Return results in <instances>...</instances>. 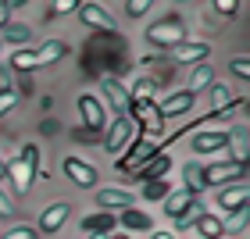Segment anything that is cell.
<instances>
[{
  "instance_id": "6da1fadb",
  "label": "cell",
  "mask_w": 250,
  "mask_h": 239,
  "mask_svg": "<svg viewBox=\"0 0 250 239\" xmlns=\"http://www.w3.org/2000/svg\"><path fill=\"white\" fill-rule=\"evenodd\" d=\"M36 161H40V150L36 146H21V150L11 157V161H4V168H7V179H11V189L18 193V197H25L29 193V186L36 182Z\"/></svg>"
},
{
  "instance_id": "7a4b0ae2",
  "label": "cell",
  "mask_w": 250,
  "mask_h": 239,
  "mask_svg": "<svg viewBox=\"0 0 250 239\" xmlns=\"http://www.w3.org/2000/svg\"><path fill=\"white\" fill-rule=\"evenodd\" d=\"M183 36H186V32H183V21H179V18H165V21H157V25L146 29V40H150V47H157V50L179 47Z\"/></svg>"
},
{
  "instance_id": "3957f363",
  "label": "cell",
  "mask_w": 250,
  "mask_h": 239,
  "mask_svg": "<svg viewBox=\"0 0 250 239\" xmlns=\"http://www.w3.org/2000/svg\"><path fill=\"white\" fill-rule=\"evenodd\" d=\"M200 179H204V186L225 189V186H232V182H243L247 179V168L243 164H232V161H222V164H208Z\"/></svg>"
},
{
  "instance_id": "277c9868",
  "label": "cell",
  "mask_w": 250,
  "mask_h": 239,
  "mask_svg": "<svg viewBox=\"0 0 250 239\" xmlns=\"http://www.w3.org/2000/svg\"><path fill=\"white\" fill-rule=\"evenodd\" d=\"M157 154H161V150H157V143L143 136V139H136V143H132V150H129V154H122V157H118V168H122V172H129V175H136V172H140V168L150 161V157H157Z\"/></svg>"
},
{
  "instance_id": "5b68a950",
  "label": "cell",
  "mask_w": 250,
  "mask_h": 239,
  "mask_svg": "<svg viewBox=\"0 0 250 239\" xmlns=\"http://www.w3.org/2000/svg\"><path fill=\"white\" fill-rule=\"evenodd\" d=\"M200 207V197H197V193H189V189H172V193H168V197H165V214H168V218H186V214L189 211H197Z\"/></svg>"
},
{
  "instance_id": "8992f818",
  "label": "cell",
  "mask_w": 250,
  "mask_h": 239,
  "mask_svg": "<svg viewBox=\"0 0 250 239\" xmlns=\"http://www.w3.org/2000/svg\"><path fill=\"white\" fill-rule=\"evenodd\" d=\"M129 121H143V129L146 132H161V125H165V118H161V111H157V104L154 100H129Z\"/></svg>"
},
{
  "instance_id": "52a82bcc",
  "label": "cell",
  "mask_w": 250,
  "mask_h": 239,
  "mask_svg": "<svg viewBox=\"0 0 250 239\" xmlns=\"http://www.w3.org/2000/svg\"><path fill=\"white\" fill-rule=\"evenodd\" d=\"M79 115H83L86 129H93V132L107 129V115H104V107H100V100H97V97H89V93L79 97Z\"/></svg>"
},
{
  "instance_id": "ba28073f",
  "label": "cell",
  "mask_w": 250,
  "mask_h": 239,
  "mask_svg": "<svg viewBox=\"0 0 250 239\" xmlns=\"http://www.w3.org/2000/svg\"><path fill=\"white\" fill-rule=\"evenodd\" d=\"M247 200H250V189H247V182H236V186H225V189H218V207L232 211V214L247 211Z\"/></svg>"
},
{
  "instance_id": "9c48e42d",
  "label": "cell",
  "mask_w": 250,
  "mask_h": 239,
  "mask_svg": "<svg viewBox=\"0 0 250 239\" xmlns=\"http://www.w3.org/2000/svg\"><path fill=\"white\" fill-rule=\"evenodd\" d=\"M79 18H83V25H89V29L115 32V21H111V15L100 4H79Z\"/></svg>"
},
{
  "instance_id": "30bf717a",
  "label": "cell",
  "mask_w": 250,
  "mask_h": 239,
  "mask_svg": "<svg viewBox=\"0 0 250 239\" xmlns=\"http://www.w3.org/2000/svg\"><path fill=\"white\" fill-rule=\"evenodd\" d=\"M168 54H172V61H179V64H193V61L204 64V61H208V54H211V47H208V43H189V40H183L179 47H172Z\"/></svg>"
},
{
  "instance_id": "8fae6325",
  "label": "cell",
  "mask_w": 250,
  "mask_h": 239,
  "mask_svg": "<svg viewBox=\"0 0 250 239\" xmlns=\"http://www.w3.org/2000/svg\"><path fill=\"white\" fill-rule=\"evenodd\" d=\"M64 175L75 182V186H83V189H89L97 182V168L93 164H86V161H79V157H68L64 161Z\"/></svg>"
},
{
  "instance_id": "7c38bea8",
  "label": "cell",
  "mask_w": 250,
  "mask_h": 239,
  "mask_svg": "<svg viewBox=\"0 0 250 239\" xmlns=\"http://www.w3.org/2000/svg\"><path fill=\"white\" fill-rule=\"evenodd\" d=\"M115 214L111 211H97V214H86L83 218V236H111L115 232Z\"/></svg>"
},
{
  "instance_id": "4fadbf2b",
  "label": "cell",
  "mask_w": 250,
  "mask_h": 239,
  "mask_svg": "<svg viewBox=\"0 0 250 239\" xmlns=\"http://www.w3.org/2000/svg\"><path fill=\"white\" fill-rule=\"evenodd\" d=\"M129 136H132V121L129 118H115L107 125V132H104V146L115 154V150H122V146L129 143Z\"/></svg>"
},
{
  "instance_id": "5bb4252c",
  "label": "cell",
  "mask_w": 250,
  "mask_h": 239,
  "mask_svg": "<svg viewBox=\"0 0 250 239\" xmlns=\"http://www.w3.org/2000/svg\"><path fill=\"white\" fill-rule=\"evenodd\" d=\"M104 93L111 100V107H115L118 118H129V89H122L118 79H104Z\"/></svg>"
},
{
  "instance_id": "9a60e30c",
  "label": "cell",
  "mask_w": 250,
  "mask_h": 239,
  "mask_svg": "<svg viewBox=\"0 0 250 239\" xmlns=\"http://www.w3.org/2000/svg\"><path fill=\"white\" fill-rule=\"evenodd\" d=\"M193 104H197V93L183 89V93H172V97H168L157 111H161V118H175V115H183V111H189Z\"/></svg>"
},
{
  "instance_id": "2e32d148",
  "label": "cell",
  "mask_w": 250,
  "mask_h": 239,
  "mask_svg": "<svg viewBox=\"0 0 250 239\" xmlns=\"http://www.w3.org/2000/svg\"><path fill=\"white\" fill-rule=\"evenodd\" d=\"M168 168H172V157L168 154H157V157H150L140 172H136L132 179H146V182H157V179H165L168 175Z\"/></svg>"
},
{
  "instance_id": "e0dca14e",
  "label": "cell",
  "mask_w": 250,
  "mask_h": 239,
  "mask_svg": "<svg viewBox=\"0 0 250 239\" xmlns=\"http://www.w3.org/2000/svg\"><path fill=\"white\" fill-rule=\"evenodd\" d=\"M64 221H68V203H61V200H58V203H50V207L43 211L40 229H43V232H58Z\"/></svg>"
},
{
  "instance_id": "ac0fdd59",
  "label": "cell",
  "mask_w": 250,
  "mask_h": 239,
  "mask_svg": "<svg viewBox=\"0 0 250 239\" xmlns=\"http://www.w3.org/2000/svg\"><path fill=\"white\" fill-rule=\"evenodd\" d=\"M193 229H197L204 239H222V236H225V221L218 218V214H197Z\"/></svg>"
},
{
  "instance_id": "d6986e66",
  "label": "cell",
  "mask_w": 250,
  "mask_h": 239,
  "mask_svg": "<svg viewBox=\"0 0 250 239\" xmlns=\"http://www.w3.org/2000/svg\"><path fill=\"white\" fill-rule=\"evenodd\" d=\"M222 146H229V132H197L193 136V150H200V154L222 150Z\"/></svg>"
},
{
  "instance_id": "ffe728a7",
  "label": "cell",
  "mask_w": 250,
  "mask_h": 239,
  "mask_svg": "<svg viewBox=\"0 0 250 239\" xmlns=\"http://www.w3.org/2000/svg\"><path fill=\"white\" fill-rule=\"evenodd\" d=\"M229 143H232V164H243V168H247V154H250L247 125H236V129L229 132Z\"/></svg>"
},
{
  "instance_id": "44dd1931",
  "label": "cell",
  "mask_w": 250,
  "mask_h": 239,
  "mask_svg": "<svg viewBox=\"0 0 250 239\" xmlns=\"http://www.w3.org/2000/svg\"><path fill=\"white\" fill-rule=\"evenodd\" d=\"M64 54H68V47H64L61 40H47V43L36 50V68H43V64H58Z\"/></svg>"
},
{
  "instance_id": "7402d4cb",
  "label": "cell",
  "mask_w": 250,
  "mask_h": 239,
  "mask_svg": "<svg viewBox=\"0 0 250 239\" xmlns=\"http://www.w3.org/2000/svg\"><path fill=\"white\" fill-rule=\"evenodd\" d=\"M118 221H122V229H132V232H146L150 229V214L140 211V207H125Z\"/></svg>"
},
{
  "instance_id": "603a6c76",
  "label": "cell",
  "mask_w": 250,
  "mask_h": 239,
  "mask_svg": "<svg viewBox=\"0 0 250 239\" xmlns=\"http://www.w3.org/2000/svg\"><path fill=\"white\" fill-rule=\"evenodd\" d=\"M97 203L100 207H132V193H125V189H100L97 193Z\"/></svg>"
},
{
  "instance_id": "cb8c5ba5",
  "label": "cell",
  "mask_w": 250,
  "mask_h": 239,
  "mask_svg": "<svg viewBox=\"0 0 250 239\" xmlns=\"http://www.w3.org/2000/svg\"><path fill=\"white\" fill-rule=\"evenodd\" d=\"M183 175H186V186H183V189H189V193H197V197H200V193H204V179H200L204 168H200L197 161H189V164L183 168Z\"/></svg>"
},
{
  "instance_id": "d4e9b609",
  "label": "cell",
  "mask_w": 250,
  "mask_h": 239,
  "mask_svg": "<svg viewBox=\"0 0 250 239\" xmlns=\"http://www.w3.org/2000/svg\"><path fill=\"white\" fill-rule=\"evenodd\" d=\"M211 79H214L211 64H197V68H193V79H189V93H197V89H208Z\"/></svg>"
},
{
  "instance_id": "484cf974",
  "label": "cell",
  "mask_w": 250,
  "mask_h": 239,
  "mask_svg": "<svg viewBox=\"0 0 250 239\" xmlns=\"http://www.w3.org/2000/svg\"><path fill=\"white\" fill-rule=\"evenodd\" d=\"M154 89H157L154 79H136V86H132L129 100H154Z\"/></svg>"
},
{
  "instance_id": "4316f807",
  "label": "cell",
  "mask_w": 250,
  "mask_h": 239,
  "mask_svg": "<svg viewBox=\"0 0 250 239\" xmlns=\"http://www.w3.org/2000/svg\"><path fill=\"white\" fill-rule=\"evenodd\" d=\"M11 68H18V72H32V68H36V50H25V47H21L15 58H11Z\"/></svg>"
},
{
  "instance_id": "83f0119b",
  "label": "cell",
  "mask_w": 250,
  "mask_h": 239,
  "mask_svg": "<svg viewBox=\"0 0 250 239\" xmlns=\"http://www.w3.org/2000/svg\"><path fill=\"white\" fill-rule=\"evenodd\" d=\"M168 193H172V189H168V182H165V179L146 182V186H143V197H146V200H165Z\"/></svg>"
},
{
  "instance_id": "f1b7e54d",
  "label": "cell",
  "mask_w": 250,
  "mask_h": 239,
  "mask_svg": "<svg viewBox=\"0 0 250 239\" xmlns=\"http://www.w3.org/2000/svg\"><path fill=\"white\" fill-rule=\"evenodd\" d=\"M29 36H32L29 25H4V36H0V40H7V43H25Z\"/></svg>"
},
{
  "instance_id": "f546056e",
  "label": "cell",
  "mask_w": 250,
  "mask_h": 239,
  "mask_svg": "<svg viewBox=\"0 0 250 239\" xmlns=\"http://www.w3.org/2000/svg\"><path fill=\"white\" fill-rule=\"evenodd\" d=\"M150 11V0H125V15L129 18H143Z\"/></svg>"
},
{
  "instance_id": "4dcf8cb0",
  "label": "cell",
  "mask_w": 250,
  "mask_h": 239,
  "mask_svg": "<svg viewBox=\"0 0 250 239\" xmlns=\"http://www.w3.org/2000/svg\"><path fill=\"white\" fill-rule=\"evenodd\" d=\"M0 239H40V236H36L32 225H18V229H11L7 236H0Z\"/></svg>"
},
{
  "instance_id": "1f68e13d",
  "label": "cell",
  "mask_w": 250,
  "mask_h": 239,
  "mask_svg": "<svg viewBox=\"0 0 250 239\" xmlns=\"http://www.w3.org/2000/svg\"><path fill=\"white\" fill-rule=\"evenodd\" d=\"M15 75H11V68H0V93H15Z\"/></svg>"
},
{
  "instance_id": "d6a6232c",
  "label": "cell",
  "mask_w": 250,
  "mask_h": 239,
  "mask_svg": "<svg viewBox=\"0 0 250 239\" xmlns=\"http://www.w3.org/2000/svg\"><path fill=\"white\" fill-rule=\"evenodd\" d=\"M15 104H18V93H0V118H4Z\"/></svg>"
},
{
  "instance_id": "836d02e7",
  "label": "cell",
  "mask_w": 250,
  "mask_h": 239,
  "mask_svg": "<svg viewBox=\"0 0 250 239\" xmlns=\"http://www.w3.org/2000/svg\"><path fill=\"white\" fill-rule=\"evenodd\" d=\"M232 75L250 79V61H247V58H236V61H232Z\"/></svg>"
},
{
  "instance_id": "e575fe53",
  "label": "cell",
  "mask_w": 250,
  "mask_h": 239,
  "mask_svg": "<svg viewBox=\"0 0 250 239\" xmlns=\"http://www.w3.org/2000/svg\"><path fill=\"white\" fill-rule=\"evenodd\" d=\"M236 7H240L236 0H214V11H218V15H232Z\"/></svg>"
},
{
  "instance_id": "d590c367",
  "label": "cell",
  "mask_w": 250,
  "mask_h": 239,
  "mask_svg": "<svg viewBox=\"0 0 250 239\" xmlns=\"http://www.w3.org/2000/svg\"><path fill=\"white\" fill-rule=\"evenodd\" d=\"M54 11H58V15H68V11H79V0H58V4H54Z\"/></svg>"
},
{
  "instance_id": "8d00e7d4",
  "label": "cell",
  "mask_w": 250,
  "mask_h": 239,
  "mask_svg": "<svg viewBox=\"0 0 250 239\" xmlns=\"http://www.w3.org/2000/svg\"><path fill=\"white\" fill-rule=\"evenodd\" d=\"M11 211H15V207H11V200L0 193V218H11Z\"/></svg>"
},
{
  "instance_id": "74e56055",
  "label": "cell",
  "mask_w": 250,
  "mask_h": 239,
  "mask_svg": "<svg viewBox=\"0 0 250 239\" xmlns=\"http://www.w3.org/2000/svg\"><path fill=\"white\" fill-rule=\"evenodd\" d=\"M243 229H247V211H240L236 221H232V232H243Z\"/></svg>"
},
{
  "instance_id": "f35d334b",
  "label": "cell",
  "mask_w": 250,
  "mask_h": 239,
  "mask_svg": "<svg viewBox=\"0 0 250 239\" xmlns=\"http://www.w3.org/2000/svg\"><path fill=\"white\" fill-rule=\"evenodd\" d=\"M7 15H11V7H7V4H0V29L7 25Z\"/></svg>"
},
{
  "instance_id": "ab89813d",
  "label": "cell",
  "mask_w": 250,
  "mask_h": 239,
  "mask_svg": "<svg viewBox=\"0 0 250 239\" xmlns=\"http://www.w3.org/2000/svg\"><path fill=\"white\" fill-rule=\"evenodd\" d=\"M150 239H175V236H172V232H154Z\"/></svg>"
},
{
  "instance_id": "60d3db41",
  "label": "cell",
  "mask_w": 250,
  "mask_h": 239,
  "mask_svg": "<svg viewBox=\"0 0 250 239\" xmlns=\"http://www.w3.org/2000/svg\"><path fill=\"white\" fill-rule=\"evenodd\" d=\"M0 179H7V168H4V161H0Z\"/></svg>"
},
{
  "instance_id": "b9f144b4",
  "label": "cell",
  "mask_w": 250,
  "mask_h": 239,
  "mask_svg": "<svg viewBox=\"0 0 250 239\" xmlns=\"http://www.w3.org/2000/svg\"><path fill=\"white\" fill-rule=\"evenodd\" d=\"M107 239H129V236H115V232H111V236H107Z\"/></svg>"
},
{
  "instance_id": "7bdbcfd3",
  "label": "cell",
  "mask_w": 250,
  "mask_h": 239,
  "mask_svg": "<svg viewBox=\"0 0 250 239\" xmlns=\"http://www.w3.org/2000/svg\"><path fill=\"white\" fill-rule=\"evenodd\" d=\"M86 239H107V236H86Z\"/></svg>"
}]
</instances>
